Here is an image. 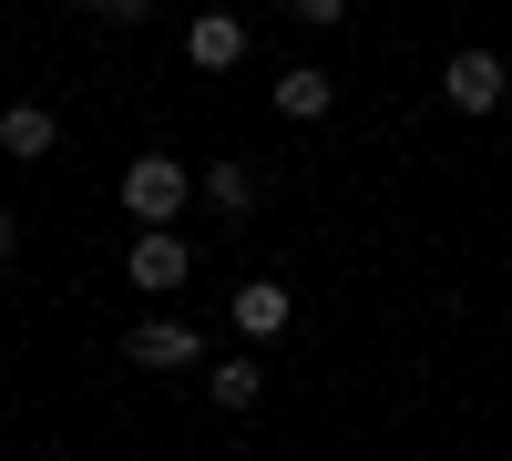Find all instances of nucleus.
<instances>
[{
    "instance_id": "nucleus-7",
    "label": "nucleus",
    "mask_w": 512,
    "mask_h": 461,
    "mask_svg": "<svg viewBox=\"0 0 512 461\" xmlns=\"http://www.w3.org/2000/svg\"><path fill=\"white\" fill-rule=\"evenodd\" d=\"M267 93H277V113H287V123H318V113L338 103V82H328L318 62H287V72L267 82Z\"/></svg>"
},
{
    "instance_id": "nucleus-9",
    "label": "nucleus",
    "mask_w": 512,
    "mask_h": 461,
    "mask_svg": "<svg viewBox=\"0 0 512 461\" xmlns=\"http://www.w3.org/2000/svg\"><path fill=\"white\" fill-rule=\"evenodd\" d=\"M205 205H216V216H246V205H256V175H246V164H205Z\"/></svg>"
},
{
    "instance_id": "nucleus-11",
    "label": "nucleus",
    "mask_w": 512,
    "mask_h": 461,
    "mask_svg": "<svg viewBox=\"0 0 512 461\" xmlns=\"http://www.w3.org/2000/svg\"><path fill=\"white\" fill-rule=\"evenodd\" d=\"M11 246H21V226H11V216H0V257H11Z\"/></svg>"
},
{
    "instance_id": "nucleus-8",
    "label": "nucleus",
    "mask_w": 512,
    "mask_h": 461,
    "mask_svg": "<svg viewBox=\"0 0 512 461\" xmlns=\"http://www.w3.org/2000/svg\"><path fill=\"white\" fill-rule=\"evenodd\" d=\"M52 144H62V123L41 113V103H11V113H0V154H11V164H41Z\"/></svg>"
},
{
    "instance_id": "nucleus-2",
    "label": "nucleus",
    "mask_w": 512,
    "mask_h": 461,
    "mask_svg": "<svg viewBox=\"0 0 512 461\" xmlns=\"http://www.w3.org/2000/svg\"><path fill=\"white\" fill-rule=\"evenodd\" d=\"M123 277H134L144 298H175V287L195 277V246H185L175 226H164V236H134V246H123Z\"/></svg>"
},
{
    "instance_id": "nucleus-3",
    "label": "nucleus",
    "mask_w": 512,
    "mask_h": 461,
    "mask_svg": "<svg viewBox=\"0 0 512 461\" xmlns=\"http://www.w3.org/2000/svg\"><path fill=\"white\" fill-rule=\"evenodd\" d=\"M123 359H134V369H195V359H205V328L144 318V328H123Z\"/></svg>"
},
{
    "instance_id": "nucleus-10",
    "label": "nucleus",
    "mask_w": 512,
    "mask_h": 461,
    "mask_svg": "<svg viewBox=\"0 0 512 461\" xmlns=\"http://www.w3.org/2000/svg\"><path fill=\"white\" fill-rule=\"evenodd\" d=\"M205 390H216V410H256L267 380H256V359H216V369H205Z\"/></svg>"
},
{
    "instance_id": "nucleus-6",
    "label": "nucleus",
    "mask_w": 512,
    "mask_h": 461,
    "mask_svg": "<svg viewBox=\"0 0 512 461\" xmlns=\"http://www.w3.org/2000/svg\"><path fill=\"white\" fill-rule=\"evenodd\" d=\"M226 318H236V339H287V277H246Z\"/></svg>"
},
{
    "instance_id": "nucleus-5",
    "label": "nucleus",
    "mask_w": 512,
    "mask_h": 461,
    "mask_svg": "<svg viewBox=\"0 0 512 461\" xmlns=\"http://www.w3.org/2000/svg\"><path fill=\"white\" fill-rule=\"evenodd\" d=\"M185 62H195V72H236V62H246V21H236V11H195Z\"/></svg>"
},
{
    "instance_id": "nucleus-1",
    "label": "nucleus",
    "mask_w": 512,
    "mask_h": 461,
    "mask_svg": "<svg viewBox=\"0 0 512 461\" xmlns=\"http://www.w3.org/2000/svg\"><path fill=\"white\" fill-rule=\"evenodd\" d=\"M185 195H195V175H185L175 154H134V164H123V216H134L144 236L175 226V216H185Z\"/></svg>"
},
{
    "instance_id": "nucleus-4",
    "label": "nucleus",
    "mask_w": 512,
    "mask_h": 461,
    "mask_svg": "<svg viewBox=\"0 0 512 461\" xmlns=\"http://www.w3.org/2000/svg\"><path fill=\"white\" fill-rule=\"evenodd\" d=\"M441 103L451 113H492L502 103V52H451L441 62Z\"/></svg>"
}]
</instances>
